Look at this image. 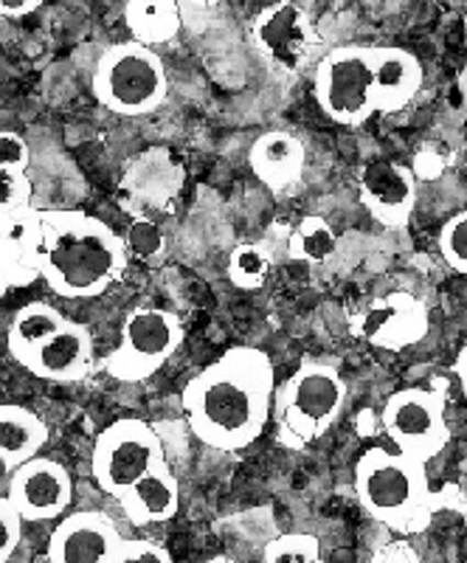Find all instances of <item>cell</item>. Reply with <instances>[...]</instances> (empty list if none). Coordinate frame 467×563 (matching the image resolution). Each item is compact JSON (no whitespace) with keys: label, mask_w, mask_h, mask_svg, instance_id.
Wrapping results in <instances>:
<instances>
[{"label":"cell","mask_w":467,"mask_h":563,"mask_svg":"<svg viewBox=\"0 0 467 563\" xmlns=\"http://www.w3.org/2000/svg\"><path fill=\"white\" fill-rule=\"evenodd\" d=\"M276 372L265 350L237 344L189 378L180 395L189 431L223 454L251 449L274 415Z\"/></svg>","instance_id":"cell-1"},{"label":"cell","mask_w":467,"mask_h":563,"mask_svg":"<svg viewBox=\"0 0 467 563\" xmlns=\"http://www.w3.org/2000/svg\"><path fill=\"white\" fill-rule=\"evenodd\" d=\"M124 238L88 211H43L40 279L63 299H97L127 274Z\"/></svg>","instance_id":"cell-2"},{"label":"cell","mask_w":467,"mask_h":563,"mask_svg":"<svg viewBox=\"0 0 467 563\" xmlns=\"http://www.w3.org/2000/svg\"><path fill=\"white\" fill-rule=\"evenodd\" d=\"M7 350L23 369L52 384H79L93 372V335L48 301H29L14 313Z\"/></svg>","instance_id":"cell-3"},{"label":"cell","mask_w":467,"mask_h":563,"mask_svg":"<svg viewBox=\"0 0 467 563\" xmlns=\"http://www.w3.org/2000/svg\"><path fill=\"white\" fill-rule=\"evenodd\" d=\"M355 493L371 519L405 536L429 530L436 512V496L429 487V462L403 451H366L355 465Z\"/></svg>","instance_id":"cell-4"},{"label":"cell","mask_w":467,"mask_h":563,"mask_svg":"<svg viewBox=\"0 0 467 563\" xmlns=\"http://www.w3.org/2000/svg\"><path fill=\"white\" fill-rule=\"evenodd\" d=\"M90 93L115 115H153L169 99L167 63L155 48L135 40L115 43L93 65Z\"/></svg>","instance_id":"cell-5"},{"label":"cell","mask_w":467,"mask_h":563,"mask_svg":"<svg viewBox=\"0 0 467 563\" xmlns=\"http://www.w3.org/2000/svg\"><path fill=\"white\" fill-rule=\"evenodd\" d=\"M346 406V380L321 361H308L274 395L276 440L285 449H304L338 422Z\"/></svg>","instance_id":"cell-6"},{"label":"cell","mask_w":467,"mask_h":563,"mask_svg":"<svg viewBox=\"0 0 467 563\" xmlns=\"http://www.w3.org/2000/svg\"><path fill=\"white\" fill-rule=\"evenodd\" d=\"M186 339V327L175 310L135 305L122 321L119 346L104 358V372L122 384H142L158 375Z\"/></svg>","instance_id":"cell-7"},{"label":"cell","mask_w":467,"mask_h":563,"mask_svg":"<svg viewBox=\"0 0 467 563\" xmlns=\"http://www.w3.org/2000/svg\"><path fill=\"white\" fill-rule=\"evenodd\" d=\"M167 449L158 431L142 417L110 422L90 451V476L108 496L119 499L133 482L167 465Z\"/></svg>","instance_id":"cell-8"},{"label":"cell","mask_w":467,"mask_h":563,"mask_svg":"<svg viewBox=\"0 0 467 563\" xmlns=\"http://www.w3.org/2000/svg\"><path fill=\"white\" fill-rule=\"evenodd\" d=\"M313 93L321 113L344 128H360L378 113L366 45H338L315 63Z\"/></svg>","instance_id":"cell-9"},{"label":"cell","mask_w":467,"mask_h":563,"mask_svg":"<svg viewBox=\"0 0 467 563\" xmlns=\"http://www.w3.org/2000/svg\"><path fill=\"white\" fill-rule=\"evenodd\" d=\"M445 406V384L442 389L397 391L383 406V431L397 451L423 462L434 460L451 440Z\"/></svg>","instance_id":"cell-10"},{"label":"cell","mask_w":467,"mask_h":563,"mask_svg":"<svg viewBox=\"0 0 467 563\" xmlns=\"http://www.w3.org/2000/svg\"><path fill=\"white\" fill-rule=\"evenodd\" d=\"M248 40L268 68L279 74H299L315 48V26L308 9L293 0L270 3L251 20Z\"/></svg>","instance_id":"cell-11"},{"label":"cell","mask_w":467,"mask_h":563,"mask_svg":"<svg viewBox=\"0 0 467 563\" xmlns=\"http://www.w3.org/2000/svg\"><path fill=\"white\" fill-rule=\"evenodd\" d=\"M7 496L18 507L23 521L43 525V521L63 519L74 505V479L63 462L37 454L14 467Z\"/></svg>","instance_id":"cell-12"},{"label":"cell","mask_w":467,"mask_h":563,"mask_svg":"<svg viewBox=\"0 0 467 563\" xmlns=\"http://www.w3.org/2000/svg\"><path fill=\"white\" fill-rule=\"evenodd\" d=\"M122 530L104 510L68 512L48 538V563H119Z\"/></svg>","instance_id":"cell-13"},{"label":"cell","mask_w":467,"mask_h":563,"mask_svg":"<svg viewBox=\"0 0 467 563\" xmlns=\"http://www.w3.org/2000/svg\"><path fill=\"white\" fill-rule=\"evenodd\" d=\"M43 209L0 211V279L9 288H29L40 279Z\"/></svg>","instance_id":"cell-14"},{"label":"cell","mask_w":467,"mask_h":563,"mask_svg":"<svg viewBox=\"0 0 467 563\" xmlns=\"http://www.w3.org/2000/svg\"><path fill=\"white\" fill-rule=\"evenodd\" d=\"M355 333L364 335L369 344L380 346V350L400 352L425 339L429 308L416 296L397 290V294L371 301L364 319L355 327Z\"/></svg>","instance_id":"cell-15"},{"label":"cell","mask_w":467,"mask_h":563,"mask_svg":"<svg viewBox=\"0 0 467 563\" xmlns=\"http://www.w3.org/2000/svg\"><path fill=\"white\" fill-rule=\"evenodd\" d=\"M358 195L364 209L389 229L409 225L416 206V178L394 161H378L358 173Z\"/></svg>","instance_id":"cell-16"},{"label":"cell","mask_w":467,"mask_h":563,"mask_svg":"<svg viewBox=\"0 0 467 563\" xmlns=\"http://www.w3.org/2000/svg\"><path fill=\"white\" fill-rule=\"evenodd\" d=\"M371 77H375V108L378 113H400L423 90V63L405 48H369Z\"/></svg>","instance_id":"cell-17"},{"label":"cell","mask_w":467,"mask_h":563,"mask_svg":"<svg viewBox=\"0 0 467 563\" xmlns=\"http://www.w3.org/2000/svg\"><path fill=\"white\" fill-rule=\"evenodd\" d=\"M248 167L268 192L279 195L301 180L304 167H308V150L296 135L285 133V130H268V133L256 135V141L251 144Z\"/></svg>","instance_id":"cell-18"},{"label":"cell","mask_w":467,"mask_h":563,"mask_svg":"<svg viewBox=\"0 0 467 563\" xmlns=\"http://www.w3.org/2000/svg\"><path fill=\"white\" fill-rule=\"evenodd\" d=\"M115 501L122 505L124 516L133 527L167 525L178 516L180 482L167 462V465L155 467L138 482H133Z\"/></svg>","instance_id":"cell-19"},{"label":"cell","mask_w":467,"mask_h":563,"mask_svg":"<svg viewBox=\"0 0 467 563\" xmlns=\"http://www.w3.org/2000/svg\"><path fill=\"white\" fill-rule=\"evenodd\" d=\"M52 431L37 411L18 404H0V476L29 462L45 449Z\"/></svg>","instance_id":"cell-20"},{"label":"cell","mask_w":467,"mask_h":563,"mask_svg":"<svg viewBox=\"0 0 467 563\" xmlns=\"http://www.w3.org/2000/svg\"><path fill=\"white\" fill-rule=\"evenodd\" d=\"M124 26L135 43L158 48L173 43L180 34L184 18L175 0H127L124 3Z\"/></svg>","instance_id":"cell-21"},{"label":"cell","mask_w":467,"mask_h":563,"mask_svg":"<svg viewBox=\"0 0 467 563\" xmlns=\"http://www.w3.org/2000/svg\"><path fill=\"white\" fill-rule=\"evenodd\" d=\"M335 249H338V238H335L333 225L319 218V214L301 218V223L296 225L288 240L290 260L304 265L326 263L335 254Z\"/></svg>","instance_id":"cell-22"},{"label":"cell","mask_w":467,"mask_h":563,"mask_svg":"<svg viewBox=\"0 0 467 563\" xmlns=\"http://www.w3.org/2000/svg\"><path fill=\"white\" fill-rule=\"evenodd\" d=\"M270 265H274V260H270L265 245L243 243L229 254L225 274H229V282L237 290H259L268 282Z\"/></svg>","instance_id":"cell-23"},{"label":"cell","mask_w":467,"mask_h":563,"mask_svg":"<svg viewBox=\"0 0 467 563\" xmlns=\"http://www.w3.org/2000/svg\"><path fill=\"white\" fill-rule=\"evenodd\" d=\"M265 563H319L321 544L310 532H282L263 550Z\"/></svg>","instance_id":"cell-24"},{"label":"cell","mask_w":467,"mask_h":563,"mask_svg":"<svg viewBox=\"0 0 467 563\" xmlns=\"http://www.w3.org/2000/svg\"><path fill=\"white\" fill-rule=\"evenodd\" d=\"M124 245L130 251V260L138 256L144 263H158L160 256L167 254V240H164V231L147 218H135L130 223V229L124 231Z\"/></svg>","instance_id":"cell-25"},{"label":"cell","mask_w":467,"mask_h":563,"mask_svg":"<svg viewBox=\"0 0 467 563\" xmlns=\"http://www.w3.org/2000/svg\"><path fill=\"white\" fill-rule=\"evenodd\" d=\"M23 206H32V178H29V164L0 161V211L23 209Z\"/></svg>","instance_id":"cell-26"},{"label":"cell","mask_w":467,"mask_h":563,"mask_svg":"<svg viewBox=\"0 0 467 563\" xmlns=\"http://www.w3.org/2000/svg\"><path fill=\"white\" fill-rule=\"evenodd\" d=\"M442 260L467 276V211H459L440 231Z\"/></svg>","instance_id":"cell-27"},{"label":"cell","mask_w":467,"mask_h":563,"mask_svg":"<svg viewBox=\"0 0 467 563\" xmlns=\"http://www.w3.org/2000/svg\"><path fill=\"white\" fill-rule=\"evenodd\" d=\"M23 525L26 521L12 505V499L0 493V563H7L18 552L20 541H23Z\"/></svg>","instance_id":"cell-28"},{"label":"cell","mask_w":467,"mask_h":563,"mask_svg":"<svg viewBox=\"0 0 467 563\" xmlns=\"http://www.w3.org/2000/svg\"><path fill=\"white\" fill-rule=\"evenodd\" d=\"M175 555L169 547L147 538H124L122 550H119V563H173Z\"/></svg>","instance_id":"cell-29"},{"label":"cell","mask_w":467,"mask_h":563,"mask_svg":"<svg viewBox=\"0 0 467 563\" xmlns=\"http://www.w3.org/2000/svg\"><path fill=\"white\" fill-rule=\"evenodd\" d=\"M0 161L32 164V150H29L26 139L14 130H0Z\"/></svg>","instance_id":"cell-30"},{"label":"cell","mask_w":467,"mask_h":563,"mask_svg":"<svg viewBox=\"0 0 467 563\" xmlns=\"http://www.w3.org/2000/svg\"><path fill=\"white\" fill-rule=\"evenodd\" d=\"M43 9V0H0V18H26V14Z\"/></svg>","instance_id":"cell-31"},{"label":"cell","mask_w":467,"mask_h":563,"mask_svg":"<svg viewBox=\"0 0 467 563\" xmlns=\"http://www.w3.org/2000/svg\"><path fill=\"white\" fill-rule=\"evenodd\" d=\"M454 372H456V378H459L462 395L467 397V346H462V350H459V355H456Z\"/></svg>","instance_id":"cell-32"},{"label":"cell","mask_w":467,"mask_h":563,"mask_svg":"<svg viewBox=\"0 0 467 563\" xmlns=\"http://www.w3.org/2000/svg\"><path fill=\"white\" fill-rule=\"evenodd\" d=\"M7 294H9V285L3 279H0V305H3V299H7Z\"/></svg>","instance_id":"cell-33"}]
</instances>
